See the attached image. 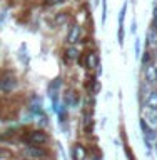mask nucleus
<instances>
[{
	"mask_svg": "<svg viewBox=\"0 0 157 160\" xmlns=\"http://www.w3.org/2000/svg\"><path fill=\"white\" fill-rule=\"evenodd\" d=\"M27 142L34 147H40V145L49 142V135L44 132V130H32L27 135Z\"/></svg>",
	"mask_w": 157,
	"mask_h": 160,
	"instance_id": "obj_1",
	"label": "nucleus"
},
{
	"mask_svg": "<svg viewBox=\"0 0 157 160\" xmlns=\"http://www.w3.org/2000/svg\"><path fill=\"white\" fill-rule=\"evenodd\" d=\"M80 38H82V25L74 23L72 27H70L69 33H67V43L69 45H75V43L80 42Z\"/></svg>",
	"mask_w": 157,
	"mask_h": 160,
	"instance_id": "obj_2",
	"label": "nucleus"
},
{
	"mask_svg": "<svg viewBox=\"0 0 157 160\" xmlns=\"http://www.w3.org/2000/svg\"><path fill=\"white\" fill-rule=\"evenodd\" d=\"M15 88H17V78H15L13 75H7V77L0 78V92L10 93Z\"/></svg>",
	"mask_w": 157,
	"mask_h": 160,
	"instance_id": "obj_3",
	"label": "nucleus"
},
{
	"mask_svg": "<svg viewBox=\"0 0 157 160\" xmlns=\"http://www.w3.org/2000/svg\"><path fill=\"white\" fill-rule=\"evenodd\" d=\"M145 107H147L150 112H157V90L149 92V95L145 97Z\"/></svg>",
	"mask_w": 157,
	"mask_h": 160,
	"instance_id": "obj_4",
	"label": "nucleus"
},
{
	"mask_svg": "<svg viewBox=\"0 0 157 160\" xmlns=\"http://www.w3.org/2000/svg\"><path fill=\"white\" fill-rule=\"evenodd\" d=\"M72 155H74V160H85L87 158V150H85L82 143H75L72 148Z\"/></svg>",
	"mask_w": 157,
	"mask_h": 160,
	"instance_id": "obj_5",
	"label": "nucleus"
},
{
	"mask_svg": "<svg viewBox=\"0 0 157 160\" xmlns=\"http://www.w3.org/2000/svg\"><path fill=\"white\" fill-rule=\"evenodd\" d=\"M84 67L89 68V70H92L94 67H100V62H99L97 55H95L94 52H89L87 55H85V63H84Z\"/></svg>",
	"mask_w": 157,
	"mask_h": 160,
	"instance_id": "obj_6",
	"label": "nucleus"
},
{
	"mask_svg": "<svg viewBox=\"0 0 157 160\" xmlns=\"http://www.w3.org/2000/svg\"><path fill=\"white\" fill-rule=\"evenodd\" d=\"M140 128H142V132H144V138H145V142H150V140H154L155 138V133H154V128H150L147 122L142 118L140 120Z\"/></svg>",
	"mask_w": 157,
	"mask_h": 160,
	"instance_id": "obj_7",
	"label": "nucleus"
},
{
	"mask_svg": "<svg viewBox=\"0 0 157 160\" xmlns=\"http://www.w3.org/2000/svg\"><path fill=\"white\" fill-rule=\"evenodd\" d=\"M65 57H67V60H79V57H80L79 48L75 47V45H70V47L65 50Z\"/></svg>",
	"mask_w": 157,
	"mask_h": 160,
	"instance_id": "obj_8",
	"label": "nucleus"
},
{
	"mask_svg": "<svg viewBox=\"0 0 157 160\" xmlns=\"http://www.w3.org/2000/svg\"><path fill=\"white\" fill-rule=\"evenodd\" d=\"M27 153L29 155H34V157H45V155H47V150H44V148H40V147H30L29 150H27Z\"/></svg>",
	"mask_w": 157,
	"mask_h": 160,
	"instance_id": "obj_9",
	"label": "nucleus"
},
{
	"mask_svg": "<svg viewBox=\"0 0 157 160\" xmlns=\"http://www.w3.org/2000/svg\"><path fill=\"white\" fill-rule=\"evenodd\" d=\"M125 13H127V3H124L122 5V10H120V13H119V28H122L124 27V20H125Z\"/></svg>",
	"mask_w": 157,
	"mask_h": 160,
	"instance_id": "obj_10",
	"label": "nucleus"
},
{
	"mask_svg": "<svg viewBox=\"0 0 157 160\" xmlns=\"http://www.w3.org/2000/svg\"><path fill=\"white\" fill-rule=\"evenodd\" d=\"M147 125H149L150 128H155V127H157V113H155V112H152V113H150Z\"/></svg>",
	"mask_w": 157,
	"mask_h": 160,
	"instance_id": "obj_11",
	"label": "nucleus"
},
{
	"mask_svg": "<svg viewBox=\"0 0 157 160\" xmlns=\"http://www.w3.org/2000/svg\"><path fill=\"white\" fill-rule=\"evenodd\" d=\"M105 18H107V0L102 2V23H105Z\"/></svg>",
	"mask_w": 157,
	"mask_h": 160,
	"instance_id": "obj_12",
	"label": "nucleus"
},
{
	"mask_svg": "<svg viewBox=\"0 0 157 160\" xmlns=\"http://www.w3.org/2000/svg\"><path fill=\"white\" fill-rule=\"evenodd\" d=\"M117 40H119V45L122 47V45H124V27L119 28V32H117Z\"/></svg>",
	"mask_w": 157,
	"mask_h": 160,
	"instance_id": "obj_13",
	"label": "nucleus"
},
{
	"mask_svg": "<svg viewBox=\"0 0 157 160\" xmlns=\"http://www.w3.org/2000/svg\"><path fill=\"white\" fill-rule=\"evenodd\" d=\"M155 42H157V33H155V30H152L149 33V43H155Z\"/></svg>",
	"mask_w": 157,
	"mask_h": 160,
	"instance_id": "obj_14",
	"label": "nucleus"
},
{
	"mask_svg": "<svg viewBox=\"0 0 157 160\" xmlns=\"http://www.w3.org/2000/svg\"><path fill=\"white\" fill-rule=\"evenodd\" d=\"M135 55H137V57L140 55V38L135 40Z\"/></svg>",
	"mask_w": 157,
	"mask_h": 160,
	"instance_id": "obj_15",
	"label": "nucleus"
},
{
	"mask_svg": "<svg viewBox=\"0 0 157 160\" xmlns=\"http://www.w3.org/2000/svg\"><path fill=\"white\" fill-rule=\"evenodd\" d=\"M62 2H65V0H47L49 5H57V3H62Z\"/></svg>",
	"mask_w": 157,
	"mask_h": 160,
	"instance_id": "obj_16",
	"label": "nucleus"
},
{
	"mask_svg": "<svg viewBox=\"0 0 157 160\" xmlns=\"http://www.w3.org/2000/svg\"><path fill=\"white\" fill-rule=\"evenodd\" d=\"M135 30H137V28H135V20H134V22H132V27H130V32L135 33Z\"/></svg>",
	"mask_w": 157,
	"mask_h": 160,
	"instance_id": "obj_17",
	"label": "nucleus"
},
{
	"mask_svg": "<svg viewBox=\"0 0 157 160\" xmlns=\"http://www.w3.org/2000/svg\"><path fill=\"white\" fill-rule=\"evenodd\" d=\"M154 75H155V82H157V67L154 68Z\"/></svg>",
	"mask_w": 157,
	"mask_h": 160,
	"instance_id": "obj_18",
	"label": "nucleus"
}]
</instances>
